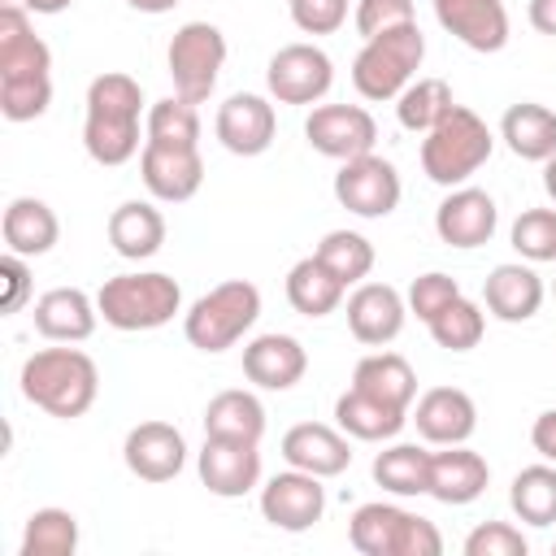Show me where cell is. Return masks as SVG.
Segmentation results:
<instances>
[{
	"label": "cell",
	"instance_id": "cell-1",
	"mask_svg": "<svg viewBox=\"0 0 556 556\" xmlns=\"http://www.w3.org/2000/svg\"><path fill=\"white\" fill-rule=\"evenodd\" d=\"M87 117H83V148L96 165H126L130 156L143 152L148 143V130H143V87L122 74V70H109V74H96L87 83Z\"/></svg>",
	"mask_w": 556,
	"mask_h": 556
},
{
	"label": "cell",
	"instance_id": "cell-2",
	"mask_svg": "<svg viewBox=\"0 0 556 556\" xmlns=\"http://www.w3.org/2000/svg\"><path fill=\"white\" fill-rule=\"evenodd\" d=\"M22 395L26 404L43 408L48 417L74 421L83 417L100 395V369L83 348H39L22 361Z\"/></svg>",
	"mask_w": 556,
	"mask_h": 556
},
{
	"label": "cell",
	"instance_id": "cell-3",
	"mask_svg": "<svg viewBox=\"0 0 556 556\" xmlns=\"http://www.w3.org/2000/svg\"><path fill=\"white\" fill-rule=\"evenodd\" d=\"M491 152H495L491 126L465 104H452L439 117V126L421 135V169L439 187H465L491 161Z\"/></svg>",
	"mask_w": 556,
	"mask_h": 556
},
{
	"label": "cell",
	"instance_id": "cell-4",
	"mask_svg": "<svg viewBox=\"0 0 556 556\" xmlns=\"http://www.w3.org/2000/svg\"><path fill=\"white\" fill-rule=\"evenodd\" d=\"M96 308L113 330H126V334L161 330L182 313V287L161 269L117 274V278H104V287L96 291Z\"/></svg>",
	"mask_w": 556,
	"mask_h": 556
},
{
	"label": "cell",
	"instance_id": "cell-5",
	"mask_svg": "<svg viewBox=\"0 0 556 556\" xmlns=\"http://www.w3.org/2000/svg\"><path fill=\"white\" fill-rule=\"evenodd\" d=\"M261 317V291L248 278H226L213 291H204L187 313H182V334L191 348L217 356L235 348Z\"/></svg>",
	"mask_w": 556,
	"mask_h": 556
},
{
	"label": "cell",
	"instance_id": "cell-6",
	"mask_svg": "<svg viewBox=\"0 0 556 556\" xmlns=\"http://www.w3.org/2000/svg\"><path fill=\"white\" fill-rule=\"evenodd\" d=\"M421 61H426V35H421L417 22L382 30V35L361 43V52L352 61V87L374 104L378 100H395L417 78Z\"/></svg>",
	"mask_w": 556,
	"mask_h": 556
},
{
	"label": "cell",
	"instance_id": "cell-7",
	"mask_svg": "<svg viewBox=\"0 0 556 556\" xmlns=\"http://www.w3.org/2000/svg\"><path fill=\"white\" fill-rule=\"evenodd\" d=\"M348 543L361 556H439L443 552V534L434 530V521L387 500H369L352 513Z\"/></svg>",
	"mask_w": 556,
	"mask_h": 556
},
{
	"label": "cell",
	"instance_id": "cell-8",
	"mask_svg": "<svg viewBox=\"0 0 556 556\" xmlns=\"http://www.w3.org/2000/svg\"><path fill=\"white\" fill-rule=\"evenodd\" d=\"M226 65V35L213 22H182L165 48V70L174 78V96L204 104Z\"/></svg>",
	"mask_w": 556,
	"mask_h": 556
},
{
	"label": "cell",
	"instance_id": "cell-9",
	"mask_svg": "<svg viewBox=\"0 0 556 556\" xmlns=\"http://www.w3.org/2000/svg\"><path fill=\"white\" fill-rule=\"evenodd\" d=\"M400 195H404V182H400V169H395L387 156L365 152V156L339 161L334 200H339L352 217H365V222L391 217V213L400 208Z\"/></svg>",
	"mask_w": 556,
	"mask_h": 556
},
{
	"label": "cell",
	"instance_id": "cell-10",
	"mask_svg": "<svg viewBox=\"0 0 556 556\" xmlns=\"http://www.w3.org/2000/svg\"><path fill=\"white\" fill-rule=\"evenodd\" d=\"M265 87L278 104H317L334 87V61L317 43H287L269 56Z\"/></svg>",
	"mask_w": 556,
	"mask_h": 556
},
{
	"label": "cell",
	"instance_id": "cell-11",
	"mask_svg": "<svg viewBox=\"0 0 556 556\" xmlns=\"http://www.w3.org/2000/svg\"><path fill=\"white\" fill-rule=\"evenodd\" d=\"M304 139H308L313 152H321L330 161H352V156L374 152L378 122L361 104H317L304 117Z\"/></svg>",
	"mask_w": 556,
	"mask_h": 556
},
{
	"label": "cell",
	"instance_id": "cell-12",
	"mask_svg": "<svg viewBox=\"0 0 556 556\" xmlns=\"http://www.w3.org/2000/svg\"><path fill=\"white\" fill-rule=\"evenodd\" d=\"M326 513V486L317 473H304V469H282L274 473L265 486H261V517L274 526V530H287V534H304L321 521Z\"/></svg>",
	"mask_w": 556,
	"mask_h": 556
},
{
	"label": "cell",
	"instance_id": "cell-13",
	"mask_svg": "<svg viewBox=\"0 0 556 556\" xmlns=\"http://www.w3.org/2000/svg\"><path fill=\"white\" fill-rule=\"evenodd\" d=\"M213 130H217V143L230 156H261V152H269V143L278 135V113H274V104L265 96L235 91V96H226L217 104Z\"/></svg>",
	"mask_w": 556,
	"mask_h": 556
},
{
	"label": "cell",
	"instance_id": "cell-14",
	"mask_svg": "<svg viewBox=\"0 0 556 556\" xmlns=\"http://www.w3.org/2000/svg\"><path fill=\"white\" fill-rule=\"evenodd\" d=\"M261 443H243V439H217L204 434V447L195 456V473L208 486V495L217 500H239L252 486H261Z\"/></svg>",
	"mask_w": 556,
	"mask_h": 556
},
{
	"label": "cell",
	"instance_id": "cell-15",
	"mask_svg": "<svg viewBox=\"0 0 556 556\" xmlns=\"http://www.w3.org/2000/svg\"><path fill=\"white\" fill-rule=\"evenodd\" d=\"M495 226H500V208L495 195L482 187H447L443 204L434 208V235L460 252L491 243Z\"/></svg>",
	"mask_w": 556,
	"mask_h": 556
},
{
	"label": "cell",
	"instance_id": "cell-16",
	"mask_svg": "<svg viewBox=\"0 0 556 556\" xmlns=\"http://www.w3.org/2000/svg\"><path fill=\"white\" fill-rule=\"evenodd\" d=\"M122 460L139 482H174L187 465V439L169 421H139L126 430Z\"/></svg>",
	"mask_w": 556,
	"mask_h": 556
},
{
	"label": "cell",
	"instance_id": "cell-17",
	"mask_svg": "<svg viewBox=\"0 0 556 556\" xmlns=\"http://www.w3.org/2000/svg\"><path fill=\"white\" fill-rule=\"evenodd\" d=\"M139 178L152 200L161 204H187L204 182V156L200 148H169V143H143L139 152Z\"/></svg>",
	"mask_w": 556,
	"mask_h": 556
},
{
	"label": "cell",
	"instance_id": "cell-18",
	"mask_svg": "<svg viewBox=\"0 0 556 556\" xmlns=\"http://www.w3.org/2000/svg\"><path fill=\"white\" fill-rule=\"evenodd\" d=\"M404 317L408 300L391 282H356V291L348 295V330L365 348H387L391 339H400Z\"/></svg>",
	"mask_w": 556,
	"mask_h": 556
},
{
	"label": "cell",
	"instance_id": "cell-19",
	"mask_svg": "<svg viewBox=\"0 0 556 556\" xmlns=\"http://www.w3.org/2000/svg\"><path fill=\"white\" fill-rule=\"evenodd\" d=\"M408 421L426 443L452 447V443H469V434L478 430V404L460 387H430L421 391L417 408H408Z\"/></svg>",
	"mask_w": 556,
	"mask_h": 556
},
{
	"label": "cell",
	"instance_id": "cell-20",
	"mask_svg": "<svg viewBox=\"0 0 556 556\" xmlns=\"http://www.w3.org/2000/svg\"><path fill=\"white\" fill-rule=\"evenodd\" d=\"M308 374V352L295 334H256L243 348V378L261 391H291Z\"/></svg>",
	"mask_w": 556,
	"mask_h": 556
},
{
	"label": "cell",
	"instance_id": "cell-21",
	"mask_svg": "<svg viewBox=\"0 0 556 556\" xmlns=\"http://www.w3.org/2000/svg\"><path fill=\"white\" fill-rule=\"evenodd\" d=\"M282 460L291 469H304V473H317V478H339L352 465V443L339 426L300 421L282 434Z\"/></svg>",
	"mask_w": 556,
	"mask_h": 556
},
{
	"label": "cell",
	"instance_id": "cell-22",
	"mask_svg": "<svg viewBox=\"0 0 556 556\" xmlns=\"http://www.w3.org/2000/svg\"><path fill=\"white\" fill-rule=\"evenodd\" d=\"M439 26L473 52H500L508 43V9L504 0H434Z\"/></svg>",
	"mask_w": 556,
	"mask_h": 556
},
{
	"label": "cell",
	"instance_id": "cell-23",
	"mask_svg": "<svg viewBox=\"0 0 556 556\" xmlns=\"http://www.w3.org/2000/svg\"><path fill=\"white\" fill-rule=\"evenodd\" d=\"M30 317L48 343H83L96 334L100 308H96V295H87L83 287H52L35 300Z\"/></svg>",
	"mask_w": 556,
	"mask_h": 556
},
{
	"label": "cell",
	"instance_id": "cell-24",
	"mask_svg": "<svg viewBox=\"0 0 556 556\" xmlns=\"http://www.w3.org/2000/svg\"><path fill=\"white\" fill-rule=\"evenodd\" d=\"M543 278L534 274V265L526 261H504V265H495L491 274H486V282H482V304H486V313L491 317H500V321H508V326H517V321H530L539 308H543Z\"/></svg>",
	"mask_w": 556,
	"mask_h": 556
},
{
	"label": "cell",
	"instance_id": "cell-25",
	"mask_svg": "<svg viewBox=\"0 0 556 556\" xmlns=\"http://www.w3.org/2000/svg\"><path fill=\"white\" fill-rule=\"evenodd\" d=\"M486 482H491V465L473 447L452 443L443 452H430V491H426L430 500L460 508V504H473L486 491Z\"/></svg>",
	"mask_w": 556,
	"mask_h": 556
},
{
	"label": "cell",
	"instance_id": "cell-26",
	"mask_svg": "<svg viewBox=\"0 0 556 556\" xmlns=\"http://www.w3.org/2000/svg\"><path fill=\"white\" fill-rule=\"evenodd\" d=\"M0 235H4V252H17V256L35 261V256L56 248L61 222H56V213L43 200L17 195V200H9V208L0 217Z\"/></svg>",
	"mask_w": 556,
	"mask_h": 556
},
{
	"label": "cell",
	"instance_id": "cell-27",
	"mask_svg": "<svg viewBox=\"0 0 556 556\" xmlns=\"http://www.w3.org/2000/svg\"><path fill=\"white\" fill-rule=\"evenodd\" d=\"M408 421V408H395L387 400H374L356 387H348L339 400H334V426L348 434V439H361V443H387L404 430Z\"/></svg>",
	"mask_w": 556,
	"mask_h": 556
},
{
	"label": "cell",
	"instance_id": "cell-28",
	"mask_svg": "<svg viewBox=\"0 0 556 556\" xmlns=\"http://www.w3.org/2000/svg\"><path fill=\"white\" fill-rule=\"evenodd\" d=\"M109 243L126 261H148L165 243V217L152 200H126L109 213Z\"/></svg>",
	"mask_w": 556,
	"mask_h": 556
},
{
	"label": "cell",
	"instance_id": "cell-29",
	"mask_svg": "<svg viewBox=\"0 0 556 556\" xmlns=\"http://www.w3.org/2000/svg\"><path fill=\"white\" fill-rule=\"evenodd\" d=\"M52 74V48L35 35L26 9H0V78Z\"/></svg>",
	"mask_w": 556,
	"mask_h": 556
},
{
	"label": "cell",
	"instance_id": "cell-30",
	"mask_svg": "<svg viewBox=\"0 0 556 556\" xmlns=\"http://www.w3.org/2000/svg\"><path fill=\"white\" fill-rule=\"evenodd\" d=\"M348 295V282L313 252V256H300L291 269H287V300L300 317H326L343 304Z\"/></svg>",
	"mask_w": 556,
	"mask_h": 556
},
{
	"label": "cell",
	"instance_id": "cell-31",
	"mask_svg": "<svg viewBox=\"0 0 556 556\" xmlns=\"http://www.w3.org/2000/svg\"><path fill=\"white\" fill-rule=\"evenodd\" d=\"M500 139L508 143L513 156L543 165V161L556 152V113H552L547 104L521 100V104H513V109L500 117Z\"/></svg>",
	"mask_w": 556,
	"mask_h": 556
},
{
	"label": "cell",
	"instance_id": "cell-32",
	"mask_svg": "<svg viewBox=\"0 0 556 556\" xmlns=\"http://www.w3.org/2000/svg\"><path fill=\"white\" fill-rule=\"evenodd\" d=\"M352 387L374 395V400H387L395 408H413V400H417V374H413V365L400 352H369V356H361L356 369H352Z\"/></svg>",
	"mask_w": 556,
	"mask_h": 556
},
{
	"label": "cell",
	"instance_id": "cell-33",
	"mask_svg": "<svg viewBox=\"0 0 556 556\" xmlns=\"http://www.w3.org/2000/svg\"><path fill=\"white\" fill-rule=\"evenodd\" d=\"M204 434L261 443V434H265V404H261L252 391H239V387L217 391V395L204 404Z\"/></svg>",
	"mask_w": 556,
	"mask_h": 556
},
{
	"label": "cell",
	"instance_id": "cell-34",
	"mask_svg": "<svg viewBox=\"0 0 556 556\" xmlns=\"http://www.w3.org/2000/svg\"><path fill=\"white\" fill-rule=\"evenodd\" d=\"M374 482L391 495H426L430 491V452L421 443H391L374 456Z\"/></svg>",
	"mask_w": 556,
	"mask_h": 556
},
{
	"label": "cell",
	"instance_id": "cell-35",
	"mask_svg": "<svg viewBox=\"0 0 556 556\" xmlns=\"http://www.w3.org/2000/svg\"><path fill=\"white\" fill-rule=\"evenodd\" d=\"M508 504L526 526H539V530L552 526L556 521V465L552 460L526 465L508 486Z\"/></svg>",
	"mask_w": 556,
	"mask_h": 556
},
{
	"label": "cell",
	"instance_id": "cell-36",
	"mask_svg": "<svg viewBox=\"0 0 556 556\" xmlns=\"http://www.w3.org/2000/svg\"><path fill=\"white\" fill-rule=\"evenodd\" d=\"M78 552V517L70 508H35L22 530L17 556H74Z\"/></svg>",
	"mask_w": 556,
	"mask_h": 556
},
{
	"label": "cell",
	"instance_id": "cell-37",
	"mask_svg": "<svg viewBox=\"0 0 556 556\" xmlns=\"http://www.w3.org/2000/svg\"><path fill=\"white\" fill-rule=\"evenodd\" d=\"M452 104H456V100H452V87H447L443 78H413V83L395 96V117H400L404 130L426 135V130L439 126V117H443Z\"/></svg>",
	"mask_w": 556,
	"mask_h": 556
},
{
	"label": "cell",
	"instance_id": "cell-38",
	"mask_svg": "<svg viewBox=\"0 0 556 556\" xmlns=\"http://www.w3.org/2000/svg\"><path fill=\"white\" fill-rule=\"evenodd\" d=\"M148 143H169V148H200V109L182 96H165L148 104L143 117Z\"/></svg>",
	"mask_w": 556,
	"mask_h": 556
},
{
	"label": "cell",
	"instance_id": "cell-39",
	"mask_svg": "<svg viewBox=\"0 0 556 556\" xmlns=\"http://www.w3.org/2000/svg\"><path fill=\"white\" fill-rule=\"evenodd\" d=\"M426 330H430V339H434L439 348H447V352H469V348H478L482 334H486V313H482V304L456 295L439 317L426 321Z\"/></svg>",
	"mask_w": 556,
	"mask_h": 556
},
{
	"label": "cell",
	"instance_id": "cell-40",
	"mask_svg": "<svg viewBox=\"0 0 556 556\" xmlns=\"http://www.w3.org/2000/svg\"><path fill=\"white\" fill-rule=\"evenodd\" d=\"M317 256H321L348 287L365 282L369 269H374V243H369L361 230H326L321 243H317Z\"/></svg>",
	"mask_w": 556,
	"mask_h": 556
},
{
	"label": "cell",
	"instance_id": "cell-41",
	"mask_svg": "<svg viewBox=\"0 0 556 556\" xmlns=\"http://www.w3.org/2000/svg\"><path fill=\"white\" fill-rule=\"evenodd\" d=\"M508 239H513V252L530 265L556 261V208H521Z\"/></svg>",
	"mask_w": 556,
	"mask_h": 556
},
{
	"label": "cell",
	"instance_id": "cell-42",
	"mask_svg": "<svg viewBox=\"0 0 556 556\" xmlns=\"http://www.w3.org/2000/svg\"><path fill=\"white\" fill-rule=\"evenodd\" d=\"M52 104V74H26V78H0V113L9 122H35Z\"/></svg>",
	"mask_w": 556,
	"mask_h": 556
},
{
	"label": "cell",
	"instance_id": "cell-43",
	"mask_svg": "<svg viewBox=\"0 0 556 556\" xmlns=\"http://www.w3.org/2000/svg\"><path fill=\"white\" fill-rule=\"evenodd\" d=\"M460 295V282L452 278V274H443V269H430V274H417L413 282H408V313H417V321H430V317H439L452 300Z\"/></svg>",
	"mask_w": 556,
	"mask_h": 556
},
{
	"label": "cell",
	"instance_id": "cell-44",
	"mask_svg": "<svg viewBox=\"0 0 556 556\" xmlns=\"http://www.w3.org/2000/svg\"><path fill=\"white\" fill-rule=\"evenodd\" d=\"M530 543L508 521H482L465 534V556H526Z\"/></svg>",
	"mask_w": 556,
	"mask_h": 556
},
{
	"label": "cell",
	"instance_id": "cell-45",
	"mask_svg": "<svg viewBox=\"0 0 556 556\" xmlns=\"http://www.w3.org/2000/svg\"><path fill=\"white\" fill-rule=\"evenodd\" d=\"M352 22H356V35L361 39H374L382 30H395V26L417 22V13H413V0H356Z\"/></svg>",
	"mask_w": 556,
	"mask_h": 556
},
{
	"label": "cell",
	"instance_id": "cell-46",
	"mask_svg": "<svg viewBox=\"0 0 556 556\" xmlns=\"http://www.w3.org/2000/svg\"><path fill=\"white\" fill-rule=\"evenodd\" d=\"M291 22L304 35H334L348 22V0H287Z\"/></svg>",
	"mask_w": 556,
	"mask_h": 556
},
{
	"label": "cell",
	"instance_id": "cell-47",
	"mask_svg": "<svg viewBox=\"0 0 556 556\" xmlns=\"http://www.w3.org/2000/svg\"><path fill=\"white\" fill-rule=\"evenodd\" d=\"M0 274H4V313H17L26 304V291H30V269H26V256L17 252H4L0 261Z\"/></svg>",
	"mask_w": 556,
	"mask_h": 556
},
{
	"label": "cell",
	"instance_id": "cell-48",
	"mask_svg": "<svg viewBox=\"0 0 556 556\" xmlns=\"http://www.w3.org/2000/svg\"><path fill=\"white\" fill-rule=\"evenodd\" d=\"M530 443H534V452H539L543 460L556 465V408H547V413L534 417V426H530Z\"/></svg>",
	"mask_w": 556,
	"mask_h": 556
},
{
	"label": "cell",
	"instance_id": "cell-49",
	"mask_svg": "<svg viewBox=\"0 0 556 556\" xmlns=\"http://www.w3.org/2000/svg\"><path fill=\"white\" fill-rule=\"evenodd\" d=\"M526 17H530V26L539 35H556V0H530Z\"/></svg>",
	"mask_w": 556,
	"mask_h": 556
},
{
	"label": "cell",
	"instance_id": "cell-50",
	"mask_svg": "<svg viewBox=\"0 0 556 556\" xmlns=\"http://www.w3.org/2000/svg\"><path fill=\"white\" fill-rule=\"evenodd\" d=\"M70 4H74V0H30L26 9H30V13H39V17H56V13H65Z\"/></svg>",
	"mask_w": 556,
	"mask_h": 556
},
{
	"label": "cell",
	"instance_id": "cell-51",
	"mask_svg": "<svg viewBox=\"0 0 556 556\" xmlns=\"http://www.w3.org/2000/svg\"><path fill=\"white\" fill-rule=\"evenodd\" d=\"M126 4H130L135 13H152V17H156V13H169L178 0H126Z\"/></svg>",
	"mask_w": 556,
	"mask_h": 556
},
{
	"label": "cell",
	"instance_id": "cell-52",
	"mask_svg": "<svg viewBox=\"0 0 556 556\" xmlns=\"http://www.w3.org/2000/svg\"><path fill=\"white\" fill-rule=\"evenodd\" d=\"M543 191H547V200L556 204V152L543 161Z\"/></svg>",
	"mask_w": 556,
	"mask_h": 556
},
{
	"label": "cell",
	"instance_id": "cell-53",
	"mask_svg": "<svg viewBox=\"0 0 556 556\" xmlns=\"http://www.w3.org/2000/svg\"><path fill=\"white\" fill-rule=\"evenodd\" d=\"M26 4H30V0H0V9H26ZM26 13H30V9H26Z\"/></svg>",
	"mask_w": 556,
	"mask_h": 556
},
{
	"label": "cell",
	"instance_id": "cell-54",
	"mask_svg": "<svg viewBox=\"0 0 556 556\" xmlns=\"http://www.w3.org/2000/svg\"><path fill=\"white\" fill-rule=\"evenodd\" d=\"M552 295H556V282H552Z\"/></svg>",
	"mask_w": 556,
	"mask_h": 556
},
{
	"label": "cell",
	"instance_id": "cell-55",
	"mask_svg": "<svg viewBox=\"0 0 556 556\" xmlns=\"http://www.w3.org/2000/svg\"><path fill=\"white\" fill-rule=\"evenodd\" d=\"M552 552H556V547H552Z\"/></svg>",
	"mask_w": 556,
	"mask_h": 556
}]
</instances>
